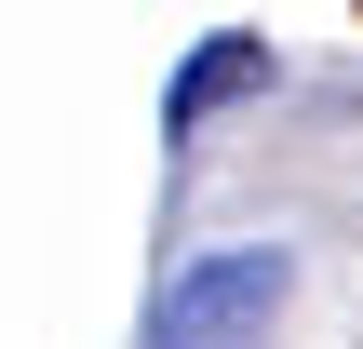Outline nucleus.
Instances as JSON below:
<instances>
[{"instance_id":"nucleus-1","label":"nucleus","mask_w":363,"mask_h":349,"mask_svg":"<svg viewBox=\"0 0 363 349\" xmlns=\"http://www.w3.org/2000/svg\"><path fill=\"white\" fill-rule=\"evenodd\" d=\"M283 296H296V256H283V242H202V256L162 282L148 349H256L283 323Z\"/></svg>"},{"instance_id":"nucleus-2","label":"nucleus","mask_w":363,"mask_h":349,"mask_svg":"<svg viewBox=\"0 0 363 349\" xmlns=\"http://www.w3.org/2000/svg\"><path fill=\"white\" fill-rule=\"evenodd\" d=\"M242 94H269V40H256V27L189 40V67L162 81V148H202V135H216V108H242Z\"/></svg>"}]
</instances>
